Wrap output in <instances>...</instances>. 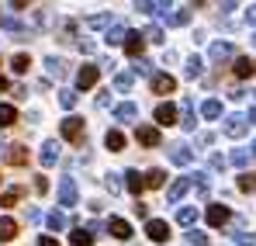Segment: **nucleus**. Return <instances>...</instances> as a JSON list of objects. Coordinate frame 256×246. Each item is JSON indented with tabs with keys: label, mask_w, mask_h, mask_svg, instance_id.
Returning <instances> with one entry per match:
<instances>
[{
	"label": "nucleus",
	"mask_w": 256,
	"mask_h": 246,
	"mask_svg": "<svg viewBox=\"0 0 256 246\" xmlns=\"http://www.w3.org/2000/svg\"><path fill=\"white\" fill-rule=\"evenodd\" d=\"M59 132H62V139L66 142H84V118H76V115H70V118H62L59 122Z\"/></svg>",
	"instance_id": "obj_1"
},
{
	"label": "nucleus",
	"mask_w": 256,
	"mask_h": 246,
	"mask_svg": "<svg viewBox=\"0 0 256 246\" xmlns=\"http://www.w3.org/2000/svg\"><path fill=\"white\" fill-rule=\"evenodd\" d=\"M146 236H149L152 243H166V239H170V225H166L163 218H149V222H146Z\"/></svg>",
	"instance_id": "obj_2"
},
{
	"label": "nucleus",
	"mask_w": 256,
	"mask_h": 246,
	"mask_svg": "<svg viewBox=\"0 0 256 246\" xmlns=\"http://www.w3.org/2000/svg\"><path fill=\"white\" fill-rule=\"evenodd\" d=\"M246 128H250V118H246V115H228V118H225V135H228V139H242Z\"/></svg>",
	"instance_id": "obj_3"
},
{
	"label": "nucleus",
	"mask_w": 256,
	"mask_h": 246,
	"mask_svg": "<svg viewBox=\"0 0 256 246\" xmlns=\"http://www.w3.org/2000/svg\"><path fill=\"white\" fill-rule=\"evenodd\" d=\"M59 205L62 208L76 205V180H73V177H62V180H59Z\"/></svg>",
	"instance_id": "obj_4"
},
{
	"label": "nucleus",
	"mask_w": 256,
	"mask_h": 246,
	"mask_svg": "<svg viewBox=\"0 0 256 246\" xmlns=\"http://www.w3.org/2000/svg\"><path fill=\"white\" fill-rule=\"evenodd\" d=\"M149 87H152V94H173L176 90V80H173L170 73H152Z\"/></svg>",
	"instance_id": "obj_5"
},
{
	"label": "nucleus",
	"mask_w": 256,
	"mask_h": 246,
	"mask_svg": "<svg viewBox=\"0 0 256 246\" xmlns=\"http://www.w3.org/2000/svg\"><path fill=\"white\" fill-rule=\"evenodd\" d=\"M190 184H194L190 177H176V180L170 184V191H166V201H170V205H176V201H180V198L190 191Z\"/></svg>",
	"instance_id": "obj_6"
},
{
	"label": "nucleus",
	"mask_w": 256,
	"mask_h": 246,
	"mask_svg": "<svg viewBox=\"0 0 256 246\" xmlns=\"http://www.w3.org/2000/svg\"><path fill=\"white\" fill-rule=\"evenodd\" d=\"M135 139H138L142 146L156 149V146H160V128H152V125H138V128H135Z\"/></svg>",
	"instance_id": "obj_7"
},
{
	"label": "nucleus",
	"mask_w": 256,
	"mask_h": 246,
	"mask_svg": "<svg viewBox=\"0 0 256 246\" xmlns=\"http://www.w3.org/2000/svg\"><path fill=\"white\" fill-rule=\"evenodd\" d=\"M142 49H146L142 32H128V35H125V52L132 56V59H142Z\"/></svg>",
	"instance_id": "obj_8"
},
{
	"label": "nucleus",
	"mask_w": 256,
	"mask_h": 246,
	"mask_svg": "<svg viewBox=\"0 0 256 246\" xmlns=\"http://www.w3.org/2000/svg\"><path fill=\"white\" fill-rule=\"evenodd\" d=\"M228 218H232V211L225 205H208V225H212V229H222Z\"/></svg>",
	"instance_id": "obj_9"
},
{
	"label": "nucleus",
	"mask_w": 256,
	"mask_h": 246,
	"mask_svg": "<svg viewBox=\"0 0 256 246\" xmlns=\"http://www.w3.org/2000/svg\"><path fill=\"white\" fill-rule=\"evenodd\" d=\"M232 42H212V49H208V59L212 63H225V59H232Z\"/></svg>",
	"instance_id": "obj_10"
},
{
	"label": "nucleus",
	"mask_w": 256,
	"mask_h": 246,
	"mask_svg": "<svg viewBox=\"0 0 256 246\" xmlns=\"http://www.w3.org/2000/svg\"><path fill=\"white\" fill-rule=\"evenodd\" d=\"M156 125H176V108H173L170 101H163V104H156Z\"/></svg>",
	"instance_id": "obj_11"
},
{
	"label": "nucleus",
	"mask_w": 256,
	"mask_h": 246,
	"mask_svg": "<svg viewBox=\"0 0 256 246\" xmlns=\"http://www.w3.org/2000/svg\"><path fill=\"white\" fill-rule=\"evenodd\" d=\"M97 77H100L97 66H84V70H76V87H80V90H90V87L97 83Z\"/></svg>",
	"instance_id": "obj_12"
},
{
	"label": "nucleus",
	"mask_w": 256,
	"mask_h": 246,
	"mask_svg": "<svg viewBox=\"0 0 256 246\" xmlns=\"http://www.w3.org/2000/svg\"><path fill=\"white\" fill-rule=\"evenodd\" d=\"M125 187L135 194V201H138V194L146 191V177H142L138 170H128V173H125Z\"/></svg>",
	"instance_id": "obj_13"
},
{
	"label": "nucleus",
	"mask_w": 256,
	"mask_h": 246,
	"mask_svg": "<svg viewBox=\"0 0 256 246\" xmlns=\"http://www.w3.org/2000/svg\"><path fill=\"white\" fill-rule=\"evenodd\" d=\"M104 146H108L111 153H122V149H125V135H122L118 128H108V132H104Z\"/></svg>",
	"instance_id": "obj_14"
},
{
	"label": "nucleus",
	"mask_w": 256,
	"mask_h": 246,
	"mask_svg": "<svg viewBox=\"0 0 256 246\" xmlns=\"http://www.w3.org/2000/svg\"><path fill=\"white\" fill-rule=\"evenodd\" d=\"M108 232H111L114 239H128V236H132V225H128L125 218H111V222H108Z\"/></svg>",
	"instance_id": "obj_15"
},
{
	"label": "nucleus",
	"mask_w": 256,
	"mask_h": 246,
	"mask_svg": "<svg viewBox=\"0 0 256 246\" xmlns=\"http://www.w3.org/2000/svg\"><path fill=\"white\" fill-rule=\"evenodd\" d=\"M114 118H118V122H135V118H138V104H132V101L118 104V108H114Z\"/></svg>",
	"instance_id": "obj_16"
},
{
	"label": "nucleus",
	"mask_w": 256,
	"mask_h": 246,
	"mask_svg": "<svg viewBox=\"0 0 256 246\" xmlns=\"http://www.w3.org/2000/svg\"><path fill=\"white\" fill-rule=\"evenodd\" d=\"M94 239H97V236H94L90 229H84V225L70 232V243H73V246H94Z\"/></svg>",
	"instance_id": "obj_17"
},
{
	"label": "nucleus",
	"mask_w": 256,
	"mask_h": 246,
	"mask_svg": "<svg viewBox=\"0 0 256 246\" xmlns=\"http://www.w3.org/2000/svg\"><path fill=\"white\" fill-rule=\"evenodd\" d=\"M125 35H128V28L122 21H114V25L108 28V45H125Z\"/></svg>",
	"instance_id": "obj_18"
},
{
	"label": "nucleus",
	"mask_w": 256,
	"mask_h": 246,
	"mask_svg": "<svg viewBox=\"0 0 256 246\" xmlns=\"http://www.w3.org/2000/svg\"><path fill=\"white\" fill-rule=\"evenodd\" d=\"M14 236H18V222L4 215V218H0V243H10Z\"/></svg>",
	"instance_id": "obj_19"
},
{
	"label": "nucleus",
	"mask_w": 256,
	"mask_h": 246,
	"mask_svg": "<svg viewBox=\"0 0 256 246\" xmlns=\"http://www.w3.org/2000/svg\"><path fill=\"white\" fill-rule=\"evenodd\" d=\"M38 160H42V166H52L56 160H59V142H52V139H48V142L42 146V156H38Z\"/></svg>",
	"instance_id": "obj_20"
},
{
	"label": "nucleus",
	"mask_w": 256,
	"mask_h": 246,
	"mask_svg": "<svg viewBox=\"0 0 256 246\" xmlns=\"http://www.w3.org/2000/svg\"><path fill=\"white\" fill-rule=\"evenodd\" d=\"M7 163L10 166H24L28 163V149H24V146H10V149H7Z\"/></svg>",
	"instance_id": "obj_21"
},
{
	"label": "nucleus",
	"mask_w": 256,
	"mask_h": 246,
	"mask_svg": "<svg viewBox=\"0 0 256 246\" xmlns=\"http://www.w3.org/2000/svg\"><path fill=\"white\" fill-rule=\"evenodd\" d=\"M170 160H173L176 166H187L190 160H194V153H190L187 146H173V149H170Z\"/></svg>",
	"instance_id": "obj_22"
},
{
	"label": "nucleus",
	"mask_w": 256,
	"mask_h": 246,
	"mask_svg": "<svg viewBox=\"0 0 256 246\" xmlns=\"http://www.w3.org/2000/svg\"><path fill=\"white\" fill-rule=\"evenodd\" d=\"M135 11H142V14H166V11H170V4H149V0H138V4H135Z\"/></svg>",
	"instance_id": "obj_23"
},
{
	"label": "nucleus",
	"mask_w": 256,
	"mask_h": 246,
	"mask_svg": "<svg viewBox=\"0 0 256 246\" xmlns=\"http://www.w3.org/2000/svg\"><path fill=\"white\" fill-rule=\"evenodd\" d=\"M184 73H187L190 80H198V77L204 73V63H201L198 56H190V59H187V66H184Z\"/></svg>",
	"instance_id": "obj_24"
},
{
	"label": "nucleus",
	"mask_w": 256,
	"mask_h": 246,
	"mask_svg": "<svg viewBox=\"0 0 256 246\" xmlns=\"http://www.w3.org/2000/svg\"><path fill=\"white\" fill-rule=\"evenodd\" d=\"M176 222L187 225V229H194V222H198V208H180V211H176Z\"/></svg>",
	"instance_id": "obj_25"
},
{
	"label": "nucleus",
	"mask_w": 256,
	"mask_h": 246,
	"mask_svg": "<svg viewBox=\"0 0 256 246\" xmlns=\"http://www.w3.org/2000/svg\"><path fill=\"white\" fill-rule=\"evenodd\" d=\"M146 177V187H163L166 184V173L163 170H149V173H142Z\"/></svg>",
	"instance_id": "obj_26"
},
{
	"label": "nucleus",
	"mask_w": 256,
	"mask_h": 246,
	"mask_svg": "<svg viewBox=\"0 0 256 246\" xmlns=\"http://www.w3.org/2000/svg\"><path fill=\"white\" fill-rule=\"evenodd\" d=\"M163 18H166V25L180 28V25H187V21H190V11H173V14H163Z\"/></svg>",
	"instance_id": "obj_27"
},
{
	"label": "nucleus",
	"mask_w": 256,
	"mask_h": 246,
	"mask_svg": "<svg viewBox=\"0 0 256 246\" xmlns=\"http://www.w3.org/2000/svg\"><path fill=\"white\" fill-rule=\"evenodd\" d=\"M18 122V111L10 108V104H0V128H7V125Z\"/></svg>",
	"instance_id": "obj_28"
},
{
	"label": "nucleus",
	"mask_w": 256,
	"mask_h": 246,
	"mask_svg": "<svg viewBox=\"0 0 256 246\" xmlns=\"http://www.w3.org/2000/svg\"><path fill=\"white\" fill-rule=\"evenodd\" d=\"M180 125H184V132H194V108H190V101H184V118H180Z\"/></svg>",
	"instance_id": "obj_29"
},
{
	"label": "nucleus",
	"mask_w": 256,
	"mask_h": 246,
	"mask_svg": "<svg viewBox=\"0 0 256 246\" xmlns=\"http://www.w3.org/2000/svg\"><path fill=\"white\" fill-rule=\"evenodd\" d=\"M201 115H204V118H222V104H218V101H204V104H201Z\"/></svg>",
	"instance_id": "obj_30"
},
{
	"label": "nucleus",
	"mask_w": 256,
	"mask_h": 246,
	"mask_svg": "<svg viewBox=\"0 0 256 246\" xmlns=\"http://www.w3.org/2000/svg\"><path fill=\"white\" fill-rule=\"evenodd\" d=\"M10 66H14V73H28V66H32V56H24V52H18V56L10 59Z\"/></svg>",
	"instance_id": "obj_31"
},
{
	"label": "nucleus",
	"mask_w": 256,
	"mask_h": 246,
	"mask_svg": "<svg viewBox=\"0 0 256 246\" xmlns=\"http://www.w3.org/2000/svg\"><path fill=\"white\" fill-rule=\"evenodd\" d=\"M132 73H135V77H149V80H152V63H149V59H135Z\"/></svg>",
	"instance_id": "obj_32"
},
{
	"label": "nucleus",
	"mask_w": 256,
	"mask_h": 246,
	"mask_svg": "<svg viewBox=\"0 0 256 246\" xmlns=\"http://www.w3.org/2000/svg\"><path fill=\"white\" fill-rule=\"evenodd\" d=\"M250 73H253V59H246V56H239V59H236V77L242 80V77H250Z\"/></svg>",
	"instance_id": "obj_33"
},
{
	"label": "nucleus",
	"mask_w": 256,
	"mask_h": 246,
	"mask_svg": "<svg viewBox=\"0 0 256 246\" xmlns=\"http://www.w3.org/2000/svg\"><path fill=\"white\" fill-rule=\"evenodd\" d=\"M45 222H48V229H52V232L66 229V215H62V211H48V218H45Z\"/></svg>",
	"instance_id": "obj_34"
},
{
	"label": "nucleus",
	"mask_w": 256,
	"mask_h": 246,
	"mask_svg": "<svg viewBox=\"0 0 256 246\" xmlns=\"http://www.w3.org/2000/svg\"><path fill=\"white\" fill-rule=\"evenodd\" d=\"M45 66H48V73H52V77H66V63H62V59H56V56H52Z\"/></svg>",
	"instance_id": "obj_35"
},
{
	"label": "nucleus",
	"mask_w": 256,
	"mask_h": 246,
	"mask_svg": "<svg viewBox=\"0 0 256 246\" xmlns=\"http://www.w3.org/2000/svg\"><path fill=\"white\" fill-rule=\"evenodd\" d=\"M59 104H62L66 111H70V108H76V94H73V90H59Z\"/></svg>",
	"instance_id": "obj_36"
},
{
	"label": "nucleus",
	"mask_w": 256,
	"mask_h": 246,
	"mask_svg": "<svg viewBox=\"0 0 256 246\" xmlns=\"http://www.w3.org/2000/svg\"><path fill=\"white\" fill-rule=\"evenodd\" d=\"M18 198H21V191H18V187H10V191H4V194H0V205L10 208L14 201H18Z\"/></svg>",
	"instance_id": "obj_37"
},
{
	"label": "nucleus",
	"mask_w": 256,
	"mask_h": 246,
	"mask_svg": "<svg viewBox=\"0 0 256 246\" xmlns=\"http://www.w3.org/2000/svg\"><path fill=\"white\" fill-rule=\"evenodd\" d=\"M142 39H146V42H163V28H160V25H152V28H146V32H142Z\"/></svg>",
	"instance_id": "obj_38"
},
{
	"label": "nucleus",
	"mask_w": 256,
	"mask_h": 246,
	"mask_svg": "<svg viewBox=\"0 0 256 246\" xmlns=\"http://www.w3.org/2000/svg\"><path fill=\"white\" fill-rule=\"evenodd\" d=\"M187 243H190V246H208V236L198 232V229H190V232H187Z\"/></svg>",
	"instance_id": "obj_39"
},
{
	"label": "nucleus",
	"mask_w": 256,
	"mask_h": 246,
	"mask_svg": "<svg viewBox=\"0 0 256 246\" xmlns=\"http://www.w3.org/2000/svg\"><path fill=\"white\" fill-rule=\"evenodd\" d=\"M239 191H256V173H242L239 177Z\"/></svg>",
	"instance_id": "obj_40"
},
{
	"label": "nucleus",
	"mask_w": 256,
	"mask_h": 246,
	"mask_svg": "<svg viewBox=\"0 0 256 246\" xmlns=\"http://www.w3.org/2000/svg\"><path fill=\"white\" fill-rule=\"evenodd\" d=\"M236 246H256V232H239L236 236Z\"/></svg>",
	"instance_id": "obj_41"
},
{
	"label": "nucleus",
	"mask_w": 256,
	"mask_h": 246,
	"mask_svg": "<svg viewBox=\"0 0 256 246\" xmlns=\"http://www.w3.org/2000/svg\"><path fill=\"white\" fill-rule=\"evenodd\" d=\"M114 87H118V90H132V77H128V73H118V77H114Z\"/></svg>",
	"instance_id": "obj_42"
},
{
	"label": "nucleus",
	"mask_w": 256,
	"mask_h": 246,
	"mask_svg": "<svg viewBox=\"0 0 256 246\" xmlns=\"http://www.w3.org/2000/svg\"><path fill=\"white\" fill-rule=\"evenodd\" d=\"M232 163H236V166H246V163H250V153H246V149H236V153H232Z\"/></svg>",
	"instance_id": "obj_43"
},
{
	"label": "nucleus",
	"mask_w": 256,
	"mask_h": 246,
	"mask_svg": "<svg viewBox=\"0 0 256 246\" xmlns=\"http://www.w3.org/2000/svg\"><path fill=\"white\" fill-rule=\"evenodd\" d=\"M86 25H90V28H104V25H111V18L97 14V18H86Z\"/></svg>",
	"instance_id": "obj_44"
},
{
	"label": "nucleus",
	"mask_w": 256,
	"mask_h": 246,
	"mask_svg": "<svg viewBox=\"0 0 256 246\" xmlns=\"http://www.w3.org/2000/svg\"><path fill=\"white\" fill-rule=\"evenodd\" d=\"M108 191H111V194H118V191H122V180H118V173H108Z\"/></svg>",
	"instance_id": "obj_45"
},
{
	"label": "nucleus",
	"mask_w": 256,
	"mask_h": 246,
	"mask_svg": "<svg viewBox=\"0 0 256 246\" xmlns=\"http://www.w3.org/2000/svg\"><path fill=\"white\" fill-rule=\"evenodd\" d=\"M135 215H138V218H149V205H142V201H135Z\"/></svg>",
	"instance_id": "obj_46"
},
{
	"label": "nucleus",
	"mask_w": 256,
	"mask_h": 246,
	"mask_svg": "<svg viewBox=\"0 0 256 246\" xmlns=\"http://www.w3.org/2000/svg\"><path fill=\"white\" fill-rule=\"evenodd\" d=\"M35 191H38V194L48 191V180H45V177H35Z\"/></svg>",
	"instance_id": "obj_47"
},
{
	"label": "nucleus",
	"mask_w": 256,
	"mask_h": 246,
	"mask_svg": "<svg viewBox=\"0 0 256 246\" xmlns=\"http://www.w3.org/2000/svg\"><path fill=\"white\" fill-rule=\"evenodd\" d=\"M246 21H250V25H256V4L250 7V11H246Z\"/></svg>",
	"instance_id": "obj_48"
},
{
	"label": "nucleus",
	"mask_w": 256,
	"mask_h": 246,
	"mask_svg": "<svg viewBox=\"0 0 256 246\" xmlns=\"http://www.w3.org/2000/svg\"><path fill=\"white\" fill-rule=\"evenodd\" d=\"M38 246H59V243H56L52 236H42V239H38Z\"/></svg>",
	"instance_id": "obj_49"
},
{
	"label": "nucleus",
	"mask_w": 256,
	"mask_h": 246,
	"mask_svg": "<svg viewBox=\"0 0 256 246\" xmlns=\"http://www.w3.org/2000/svg\"><path fill=\"white\" fill-rule=\"evenodd\" d=\"M250 125H256V108H253V111H250Z\"/></svg>",
	"instance_id": "obj_50"
},
{
	"label": "nucleus",
	"mask_w": 256,
	"mask_h": 246,
	"mask_svg": "<svg viewBox=\"0 0 256 246\" xmlns=\"http://www.w3.org/2000/svg\"><path fill=\"white\" fill-rule=\"evenodd\" d=\"M0 90H7V80H4V77H0Z\"/></svg>",
	"instance_id": "obj_51"
},
{
	"label": "nucleus",
	"mask_w": 256,
	"mask_h": 246,
	"mask_svg": "<svg viewBox=\"0 0 256 246\" xmlns=\"http://www.w3.org/2000/svg\"><path fill=\"white\" fill-rule=\"evenodd\" d=\"M253 156H256V142H253Z\"/></svg>",
	"instance_id": "obj_52"
},
{
	"label": "nucleus",
	"mask_w": 256,
	"mask_h": 246,
	"mask_svg": "<svg viewBox=\"0 0 256 246\" xmlns=\"http://www.w3.org/2000/svg\"><path fill=\"white\" fill-rule=\"evenodd\" d=\"M253 73H256V63H253Z\"/></svg>",
	"instance_id": "obj_53"
},
{
	"label": "nucleus",
	"mask_w": 256,
	"mask_h": 246,
	"mask_svg": "<svg viewBox=\"0 0 256 246\" xmlns=\"http://www.w3.org/2000/svg\"><path fill=\"white\" fill-rule=\"evenodd\" d=\"M253 45H256V35H253Z\"/></svg>",
	"instance_id": "obj_54"
}]
</instances>
